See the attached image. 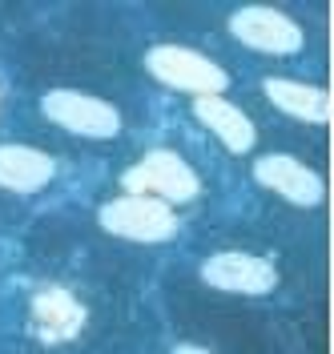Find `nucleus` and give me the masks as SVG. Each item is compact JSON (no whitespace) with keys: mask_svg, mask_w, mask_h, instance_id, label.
I'll return each instance as SVG.
<instances>
[{"mask_svg":"<svg viewBox=\"0 0 334 354\" xmlns=\"http://www.w3.org/2000/svg\"><path fill=\"white\" fill-rule=\"evenodd\" d=\"M145 68L154 81L189 97H225L230 88V73L189 44H154L145 53Z\"/></svg>","mask_w":334,"mask_h":354,"instance_id":"f257e3e1","label":"nucleus"},{"mask_svg":"<svg viewBox=\"0 0 334 354\" xmlns=\"http://www.w3.org/2000/svg\"><path fill=\"white\" fill-rule=\"evenodd\" d=\"M101 230L113 234V238H125V242H169L178 234V214L157 198H145V194H125L117 201H105L101 205Z\"/></svg>","mask_w":334,"mask_h":354,"instance_id":"f03ea898","label":"nucleus"},{"mask_svg":"<svg viewBox=\"0 0 334 354\" xmlns=\"http://www.w3.org/2000/svg\"><path fill=\"white\" fill-rule=\"evenodd\" d=\"M230 37L254 53H266V57H294L302 53V24L286 17L282 8H270V4H245L230 17Z\"/></svg>","mask_w":334,"mask_h":354,"instance_id":"7ed1b4c3","label":"nucleus"},{"mask_svg":"<svg viewBox=\"0 0 334 354\" xmlns=\"http://www.w3.org/2000/svg\"><path fill=\"white\" fill-rule=\"evenodd\" d=\"M125 185H133L137 194L157 198L165 205L174 201H194L201 194V177L194 174V165L178 157L174 149H149L137 161L133 169H125Z\"/></svg>","mask_w":334,"mask_h":354,"instance_id":"20e7f679","label":"nucleus"},{"mask_svg":"<svg viewBox=\"0 0 334 354\" xmlns=\"http://www.w3.org/2000/svg\"><path fill=\"white\" fill-rule=\"evenodd\" d=\"M41 109L53 125L77 133V137H97V141H109L121 133V113L117 105L89 97V93H77V88H48L41 97Z\"/></svg>","mask_w":334,"mask_h":354,"instance_id":"39448f33","label":"nucleus"},{"mask_svg":"<svg viewBox=\"0 0 334 354\" xmlns=\"http://www.w3.org/2000/svg\"><path fill=\"white\" fill-rule=\"evenodd\" d=\"M250 174H254L258 185H266L270 194L286 198L290 205H302V209H314V205H322V198H326L322 177L314 174L310 165H302V161H294V157H286V153L258 157Z\"/></svg>","mask_w":334,"mask_h":354,"instance_id":"423d86ee","label":"nucleus"},{"mask_svg":"<svg viewBox=\"0 0 334 354\" xmlns=\"http://www.w3.org/2000/svg\"><path fill=\"white\" fill-rule=\"evenodd\" d=\"M201 282L225 294H270L278 286V270L266 258H254V254H210L201 262Z\"/></svg>","mask_w":334,"mask_h":354,"instance_id":"0eeeda50","label":"nucleus"},{"mask_svg":"<svg viewBox=\"0 0 334 354\" xmlns=\"http://www.w3.org/2000/svg\"><path fill=\"white\" fill-rule=\"evenodd\" d=\"M266 97L274 109H282L294 121H306V125H331L334 117V101L326 88L306 85V81H290V77H266Z\"/></svg>","mask_w":334,"mask_h":354,"instance_id":"6e6552de","label":"nucleus"},{"mask_svg":"<svg viewBox=\"0 0 334 354\" xmlns=\"http://www.w3.org/2000/svg\"><path fill=\"white\" fill-rule=\"evenodd\" d=\"M194 117L222 141L230 153H250L254 141H258L254 121L225 97H194Z\"/></svg>","mask_w":334,"mask_h":354,"instance_id":"1a4fd4ad","label":"nucleus"},{"mask_svg":"<svg viewBox=\"0 0 334 354\" xmlns=\"http://www.w3.org/2000/svg\"><path fill=\"white\" fill-rule=\"evenodd\" d=\"M57 174V161L33 145H0V189L41 194Z\"/></svg>","mask_w":334,"mask_h":354,"instance_id":"9d476101","label":"nucleus"},{"mask_svg":"<svg viewBox=\"0 0 334 354\" xmlns=\"http://www.w3.org/2000/svg\"><path fill=\"white\" fill-rule=\"evenodd\" d=\"M169 354H210V351H201V346H194V342H181V346H174Z\"/></svg>","mask_w":334,"mask_h":354,"instance_id":"9b49d317","label":"nucleus"}]
</instances>
